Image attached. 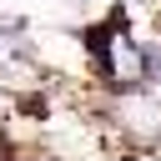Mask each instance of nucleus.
<instances>
[{
    "mask_svg": "<svg viewBox=\"0 0 161 161\" xmlns=\"http://www.w3.org/2000/svg\"><path fill=\"white\" fill-rule=\"evenodd\" d=\"M136 161H146V156H136Z\"/></svg>",
    "mask_w": 161,
    "mask_h": 161,
    "instance_id": "1",
    "label": "nucleus"
}]
</instances>
